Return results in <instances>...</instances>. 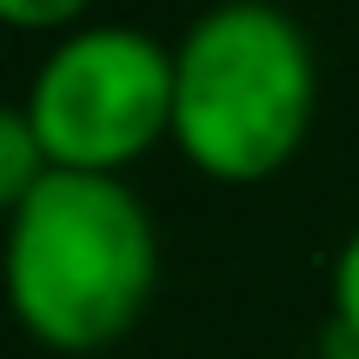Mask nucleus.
<instances>
[{
  "label": "nucleus",
  "mask_w": 359,
  "mask_h": 359,
  "mask_svg": "<svg viewBox=\"0 0 359 359\" xmlns=\"http://www.w3.org/2000/svg\"><path fill=\"white\" fill-rule=\"evenodd\" d=\"M313 359H359V346H353V339H339V333H326V346L313 353Z\"/></svg>",
  "instance_id": "0eeeda50"
},
{
  "label": "nucleus",
  "mask_w": 359,
  "mask_h": 359,
  "mask_svg": "<svg viewBox=\"0 0 359 359\" xmlns=\"http://www.w3.org/2000/svg\"><path fill=\"white\" fill-rule=\"evenodd\" d=\"M320 114V53L273 0H213L173 40V147L219 187L293 167Z\"/></svg>",
  "instance_id": "f03ea898"
},
{
  "label": "nucleus",
  "mask_w": 359,
  "mask_h": 359,
  "mask_svg": "<svg viewBox=\"0 0 359 359\" xmlns=\"http://www.w3.org/2000/svg\"><path fill=\"white\" fill-rule=\"evenodd\" d=\"M27 120L53 173H127L173 140V47L147 27H74L27 80Z\"/></svg>",
  "instance_id": "7ed1b4c3"
},
{
  "label": "nucleus",
  "mask_w": 359,
  "mask_h": 359,
  "mask_svg": "<svg viewBox=\"0 0 359 359\" xmlns=\"http://www.w3.org/2000/svg\"><path fill=\"white\" fill-rule=\"evenodd\" d=\"M53 173L47 147H40L34 120H27V107H7L0 100V219H13L27 200L40 193V180Z\"/></svg>",
  "instance_id": "20e7f679"
},
{
  "label": "nucleus",
  "mask_w": 359,
  "mask_h": 359,
  "mask_svg": "<svg viewBox=\"0 0 359 359\" xmlns=\"http://www.w3.org/2000/svg\"><path fill=\"white\" fill-rule=\"evenodd\" d=\"M333 333L359 346V226L333 253Z\"/></svg>",
  "instance_id": "423d86ee"
},
{
  "label": "nucleus",
  "mask_w": 359,
  "mask_h": 359,
  "mask_svg": "<svg viewBox=\"0 0 359 359\" xmlns=\"http://www.w3.org/2000/svg\"><path fill=\"white\" fill-rule=\"evenodd\" d=\"M93 0H0V27L13 34H74L87 27Z\"/></svg>",
  "instance_id": "39448f33"
},
{
  "label": "nucleus",
  "mask_w": 359,
  "mask_h": 359,
  "mask_svg": "<svg viewBox=\"0 0 359 359\" xmlns=\"http://www.w3.org/2000/svg\"><path fill=\"white\" fill-rule=\"evenodd\" d=\"M0 293L34 346L87 359L147 320L160 293V226L114 173H47L7 219Z\"/></svg>",
  "instance_id": "f257e3e1"
}]
</instances>
